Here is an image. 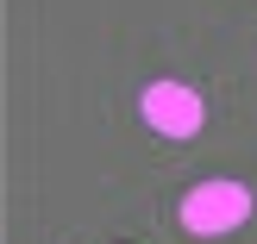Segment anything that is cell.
<instances>
[{"instance_id": "cell-1", "label": "cell", "mask_w": 257, "mask_h": 244, "mask_svg": "<svg viewBox=\"0 0 257 244\" xmlns=\"http://www.w3.org/2000/svg\"><path fill=\"white\" fill-rule=\"evenodd\" d=\"M251 219V188L245 182H195L182 194V232L195 238H220V232H238Z\"/></svg>"}, {"instance_id": "cell-2", "label": "cell", "mask_w": 257, "mask_h": 244, "mask_svg": "<svg viewBox=\"0 0 257 244\" xmlns=\"http://www.w3.org/2000/svg\"><path fill=\"white\" fill-rule=\"evenodd\" d=\"M138 113H145V125L163 132V138H195L201 125H207V100H201L188 82H145Z\"/></svg>"}]
</instances>
